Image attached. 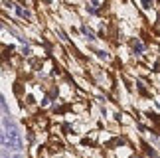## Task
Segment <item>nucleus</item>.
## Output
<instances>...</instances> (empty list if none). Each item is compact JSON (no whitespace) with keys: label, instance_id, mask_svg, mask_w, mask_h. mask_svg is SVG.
<instances>
[{"label":"nucleus","instance_id":"obj_2","mask_svg":"<svg viewBox=\"0 0 160 158\" xmlns=\"http://www.w3.org/2000/svg\"><path fill=\"white\" fill-rule=\"evenodd\" d=\"M16 14L20 16V18H26V20L30 18V12H26L24 8H20V6H16Z\"/></svg>","mask_w":160,"mask_h":158},{"label":"nucleus","instance_id":"obj_1","mask_svg":"<svg viewBox=\"0 0 160 158\" xmlns=\"http://www.w3.org/2000/svg\"><path fill=\"white\" fill-rule=\"evenodd\" d=\"M2 146L6 150H14V152H22L24 148V138L20 135V131H18V126L14 125L12 129L4 131L2 132Z\"/></svg>","mask_w":160,"mask_h":158},{"label":"nucleus","instance_id":"obj_4","mask_svg":"<svg viewBox=\"0 0 160 158\" xmlns=\"http://www.w3.org/2000/svg\"><path fill=\"white\" fill-rule=\"evenodd\" d=\"M22 53H24V56H30V47L24 46V47H22Z\"/></svg>","mask_w":160,"mask_h":158},{"label":"nucleus","instance_id":"obj_3","mask_svg":"<svg viewBox=\"0 0 160 158\" xmlns=\"http://www.w3.org/2000/svg\"><path fill=\"white\" fill-rule=\"evenodd\" d=\"M134 50H137L138 53H142V52H144V47H142V44H140V42H134Z\"/></svg>","mask_w":160,"mask_h":158},{"label":"nucleus","instance_id":"obj_5","mask_svg":"<svg viewBox=\"0 0 160 158\" xmlns=\"http://www.w3.org/2000/svg\"><path fill=\"white\" fill-rule=\"evenodd\" d=\"M12 158H24V156H22L20 152H16V154H14V156H12Z\"/></svg>","mask_w":160,"mask_h":158}]
</instances>
